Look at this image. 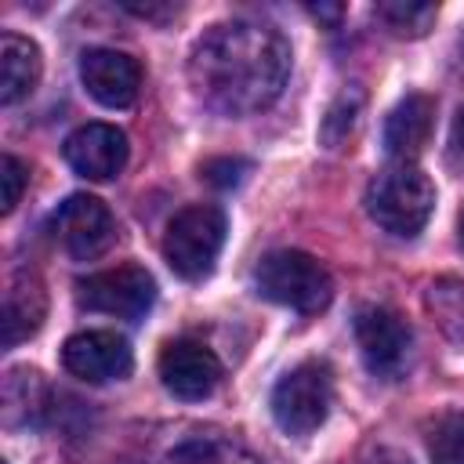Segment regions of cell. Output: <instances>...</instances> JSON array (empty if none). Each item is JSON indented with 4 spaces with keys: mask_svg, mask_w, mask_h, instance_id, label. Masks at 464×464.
Returning a JSON list of instances; mask_svg holds the SVG:
<instances>
[{
    "mask_svg": "<svg viewBox=\"0 0 464 464\" xmlns=\"http://www.w3.org/2000/svg\"><path fill=\"white\" fill-rule=\"evenodd\" d=\"M290 76V44L276 25L232 18L210 25L188 54L196 98L221 116L268 109Z\"/></svg>",
    "mask_w": 464,
    "mask_h": 464,
    "instance_id": "1",
    "label": "cell"
},
{
    "mask_svg": "<svg viewBox=\"0 0 464 464\" xmlns=\"http://www.w3.org/2000/svg\"><path fill=\"white\" fill-rule=\"evenodd\" d=\"M366 210L384 232L413 239L435 210V185L417 163H388L366 188Z\"/></svg>",
    "mask_w": 464,
    "mask_h": 464,
    "instance_id": "2",
    "label": "cell"
},
{
    "mask_svg": "<svg viewBox=\"0 0 464 464\" xmlns=\"http://www.w3.org/2000/svg\"><path fill=\"white\" fill-rule=\"evenodd\" d=\"M254 290L294 312H323L334 297V279L304 250H272L254 268Z\"/></svg>",
    "mask_w": 464,
    "mask_h": 464,
    "instance_id": "3",
    "label": "cell"
},
{
    "mask_svg": "<svg viewBox=\"0 0 464 464\" xmlns=\"http://www.w3.org/2000/svg\"><path fill=\"white\" fill-rule=\"evenodd\" d=\"M225 246V214L214 203L181 207L163 232V257L174 276L196 283L207 279Z\"/></svg>",
    "mask_w": 464,
    "mask_h": 464,
    "instance_id": "4",
    "label": "cell"
},
{
    "mask_svg": "<svg viewBox=\"0 0 464 464\" xmlns=\"http://www.w3.org/2000/svg\"><path fill=\"white\" fill-rule=\"evenodd\" d=\"M334 406V373L326 362L308 359L297 362L272 388V417L286 435H312Z\"/></svg>",
    "mask_w": 464,
    "mask_h": 464,
    "instance_id": "5",
    "label": "cell"
},
{
    "mask_svg": "<svg viewBox=\"0 0 464 464\" xmlns=\"http://www.w3.org/2000/svg\"><path fill=\"white\" fill-rule=\"evenodd\" d=\"M156 301V279L141 265L102 268L76 283V304L112 319H141Z\"/></svg>",
    "mask_w": 464,
    "mask_h": 464,
    "instance_id": "6",
    "label": "cell"
},
{
    "mask_svg": "<svg viewBox=\"0 0 464 464\" xmlns=\"http://www.w3.org/2000/svg\"><path fill=\"white\" fill-rule=\"evenodd\" d=\"M54 236L76 261H94L112 246L116 221L98 196L76 192L54 210Z\"/></svg>",
    "mask_w": 464,
    "mask_h": 464,
    "instance_id": "7",
    "label": "cell"
},
{
    "mask_svg": "<svg viewBox=\"0 0 464 464\" xmlns=\"http://www.w3.org/2000/svg\"><path fill=\"white\" fill-rule=\"evenodd\" d=\"M355 341H359V352L370 373L388 377V381L402 373L406 355H410V330L395 312L381 304H362L355 312Z\"/></svg>",
    "mask_w": 464,
    "mask_h": 464,
    "instance_id": "8",
    "label": "cell"
},
{
    "mask_svg": "<svg viewBox=\"0 0 464 464\" xmlns=\"http://www.w3.org/2000/svg\"><path fill=\"white\" fill-rule=\"evenodd\" d=\"M62 366L87 384H105L127 377L134 355L127 337H120L116 330H83L62 344Z\"/></svg>",
    "mask_w": 464,
    "mask_h": 464,
    "instance_id": "9",
    "label": "cell"
},
{
    "mask_svg": "<svg viewBox=\"0 0 464 464\" xmlns=\"http://www.w3.org/2000/svg\"><path fill=\"white\" fill-rule=\"evenodd\" d=\"M160 381L163 388L174 395V399H185V402H196V399H207L218 381H221V362L218 355L199 344V341H170L163 352H160Z\"/></svg>",
    "mask_w": 464,
    "mask_h": 464,
    "instance_id": "10",
    "label": "cell"
},
{
    "mask_svg": "<svg viewBox=\"0 0 464 464\" xmlns=\"http://www.w3.org/2000/svg\"><path fill=\"white\" fill-rule=\"evenodd\" d=\"M80 83L105 109H127L141 87V65L116 47H91L80 54Z\"/></svg>",
    "mask_w": 464,
    "mask_h": 464,
    "instance_id": "11",
    "label": "cell"
},
{
    "mask_svg": "<svg viewBox=\"0 0 464 464\" xmlns=\"http://www.w3.org/2000/svg\"><path fill=\"white\" fill-rule=\"evenodd\" d=\"M62 152H65V163L80 178L109 181L127 167V152L130 149H127V134L120 127H112V123H83L65 138Z\"/></svg>",
    "mask_w": 464,
    "mask_h": 464,
    "instance_id": "12",
    "label": "cell"
},
{
    "mask_svg": "<svg viewBox=\"0 0 464 464\" xmlns=\"http://www.w3.org/2000/svg\"><path fill=\"white\" fill-rule=\"evenodd\" d=\"M435 127V98L406 94L384 120V149L392 163H413Z\"/></svg>",
    "mask_w": 464,
    "mask_h": 464,
    "instance_id": "13",
    "label": "cell"
},
{
    "mask_svg": "<svg viewBox=\"0 0 464 464\" xmlns=\"http://www.w3.org/2000/svg\"><path fill=\"white\" fill-rule=\"evenodd\" d=\"M44 312H47V294L36 272H25V268L14 272L4 290V344L14 348L18 341L33 337L44 323Z\"/></svg>",
    "mask_w": 464,
    "mask_h": 464,
    "instance_id": "14",
    "label": "cell"
},
{
    "mask_svg": "<svg viewBox=\"0 0 464 464\" xmlns=\"http://www.w3.org/2000/svg\"><path fill=\"white\" fill-rule=\"evenodd\" d=\"M40 47L18 33H4L0 36V102L14 105L25 94H33V87L40 83Z\"/></svg>",
    "mask_w": 464,
    "mask_h": 464,
    "instance_id": "15",
    "label": "cell"
},
{
    "mask_svg": "<svg viewBox=\"0 0 464 464\" xmlns=\"http://www.w3.org/2000/svg\"><path fill=\"white\" fill-rule=\"evenodd\" d=\"M431 464H464V410H450L428 428Z\"/></svg>",
    "mask_w": 464,
    "mask_h": 464,
    "instance_id": "16",
    "label": "cell"
},
{
    "mask_svg": "<svg viewBox=\"0 0 464 464\" xmlns=\"http://www.w3.org/2000/svg\"><path fill=\"white\" fill-rule=\"evenodd\" d=\"M435 14H439L435 4H413V0H384V4H377V18L395 36H424L431 29Z\"/></svg>",
    "mask_w": 464,
    "mask_h": 464,
    "instance_id": "17",
    "label": "cell"
},
{
    "mask_svg": "<svg viewBox=\"0 0 464 464\" xmlns=\"http://www.w3.org/2000/svg\"><path fill=\"white\" fill-rule=\"evenodd\" d=\"M359 109H362V94H359L355 87L341 91V94L330 102V109H326V116H323V127H319V138H323L326 149H337V145L352 134V127H355V120H359Z\"/></svg>",
    "mask_w": 464,
    "mask_h": 464,
    "instance_id": "18",
    "label": "cell"
},
{
    "mask_svg": "<svg viewBox=\"0 0 464 464\" xmlns=\"http://www.w3.org/2000/svg\"><path fill=\"white\" fill-rule=\"evenodd\" d=\"M174 464H254V460L228 442H188L174 453Z\"/></svg>",
    "mask_w": 464,
    "mask_h": 464,
    "instance_id": "19",
    "label": "cell"
},
{
    "mask_svg": "<svg viewBox=\"0 0 464 464\" xmlns=\"http://www.w3.org/2000/svg\"><path fill=\"white\" fill-rule=\"evenodd\" d=\"M25 181H29V170H25V163L18 160V156H4L0 160V207H4V214H11L14 207H18V199H22V188H25Z\"/></svg>",
    "mask_w": 464,
    "mask_h": 464,
    "instance_id": "20",
    "label": "cell"
},
{
    "mask_svg": "<svg viewBox=\"0 0 464 464\" xmlns=\"http://www.w3.org/2000/svg\"><path fill=\"white\" fill-rule=\"evenodd\" d=\"M250 163L246 160H232V156H218V160H207L203 163V178L218 188H236L243 178H246Z\"/></svg>",
    "mask_w": 464,
    "mask_h": 464,
    "instance_id": "21",
    "label": "cell"
},
{
    "mask_svg": "<svg viewBox=\"0 0 464 464\" xmlns=\"http://www.w3.org/2000/svg\"><path fill=\"white\" fill-rule=\"evenodd\" d=\"M446 160L457 174H464V109L457 112L453 127H450V145H446Z\"/></svg>",
    "mask_w": 464,
    "mask_h": 464,
    "instance_id": "22",
    "label": "cell"
},
{
    "mask_svg": "<svg viewBox=\"0 0 464 464\" xmlns=\"http://www.w3.org/2000/svg\"><path fill=\"white\" fill-rule=\"evenodd\" d=\"M370 464H410L406 457H399V453H377Z\"/></svg>",
    "mask_w": 464,
    "mask_h": 464,
    "instance_id": "23",
    "label": "cell"
},
{
    "mask_svg": "<svg viewBox=\"0 0 464 464\" xmlns=\"http://www.w3.org/2000/svg\"><path fill=\"white\" fill-rule=\"evenodd\" d=\"M312 14H315V18H330V22H334V18H341V7H323V4H319V7H312Z\"/></svg>",
    "mask_w": 464,
    "mask_h": 464,
    "instance_id": "24",
    "label": "cell"
},
{
    "mask_svg": "<svg viewBox=\"0 0 464 464\" xmlns=\"http://www.w3.org/2000/svg\"><path fill=\"white\" fill-rule=\"evenodd\" d=\"M457 236H460V246H464V210H460V218H457Z\"/></svg>",
    "mask_w": 464,
    "mask_h": 464,
    "instance_id": "25",
    "label": "cell"
},
{
    "mask_svg": "<svg viewBox=\"0 0 464 464\" xmlns=\"http://www.w3.org/2000/svg\"><path fill=\"white\" fill-rule=\"evenodd\" d=\"M460 58H464V36H460Z\"/></svg>",
    "mask_w": 464,
    "mask_h": 464,
    "instance_id": "26",
    "label": "cell"
}]
</instances>
